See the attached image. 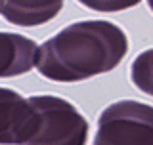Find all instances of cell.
<instances>
[{"mask_svg":"<svg viewBox=\"0 0 153 145\" xmlns=\"http://www.w3.org/2000/svg\"><path fill=\"white\" fill-rule=\"evenodd\" d=\"M128 52L124 31L111 21L88 19L61 29L36 52V69L56 82H80L109 72Z\"/></svg>","mask_w":153,"mask_h":145,"instance_id":"6da1fadb","label":"cell"},{"mask_svg":"<svg viewBox=\"0 0 153 145\" xmlns=\"http://www.w3.org/2000/svg\"><path fill=\"white\" fill-rule=\"evenodd\" d=\"M36 126L21 145H86L88 120L71 101L57 95H33Z\"/></svg>","mask_w":153,"mask_h":145,"instance_id":"7a4b0ae2","label":"cell"},{"mask_svg":"<svg viewBox=\"0 0 153 145\" xmlns=\"http://www.w3.org/2000/svg\"><path fill=\"white\" fill-rule=\"evenodd\" d=\"M94 145H153V105L123 99L105 107Z\"/></svg>","mask_w":153,"mask_h":145,"instance_id":"3957f363","label":"cell"},{"mask_svg":"<svg viewBox=\"0 0 153 145\" xmlns=\"http://www.w3.org/2000/svg\"><path fill=\"white\" fill-rule=\"evenodd\" d=\"M36 126V115L19 92L0 88V145L25 143Z\"/></svg>","mask_w":153,"mask_h":145,"instance_id":"277c9868","label":"cell"},{"mask_svg":"<svg viewBox=\"0 0 153 145\" xmlns=\"http://www.w3.org/2000/svg\"><path fill=\"white\" fill-rule=\"evenodd\" d=\"M38 46L31 38L0 31V78L25 75L36 63Z\"/></svg>","mask_w":153,"mask_h":145,"instance_id":"5b68a950","label":"cell"},{"mask_svg":"<svg viewBox=\"0 0 153 145\" xmlns=\"http://www.w3.org/2000/svg\"><path fill=\"white\" fill-rule=\"evenodd\" d=\"M63 0H0V17L17 27H36L52 21Z\"/></svg>","mask_w":153,"mask_h":145,"instance_id":"8992f818","label":"cell"},{"mask_svg":"<svg viewBox=\"0 0 153 145\" xmlns=\"http://www.w3.org/2000/svg\"><path fill=\"white\" fill-rule=\"evenodd\" d=\"M130 78L140 92L153 98V48L142 52L130 67Z\"/></svg>","mask_w":153,"mask_h":145,"instance_id":"52a82bcc","label":"cell"},{"mask_svg":"<svg viewBox=\"0 0 153 145\" xmlns=\"http://www.w3.org/2000/svg\"><path fill=\"white\" fill-rule=\"evenodd\" d=\"M76 2L94 12H123L132 6H138L142 0H76Z\"/></svg>","mask_w":153,"mask_h":145,"instance_id":"ba28073f","label":"cell"},{"mask_svg":"<svg viewBox=\"0 0 153 145\" xmlns=\"http://www.w3.org/2000/svg\"><path fill=\"white\" fill-rule=\"evenodd\" d=\"M147 6H149V10L153 12V0H147Z\"/></svg>","mask_w":153,"mask_h":145,"instance_id":"9c48e42d","label":"cell"}]
</instances>
